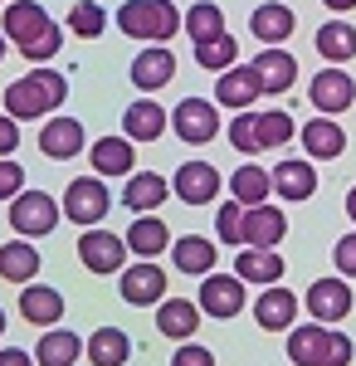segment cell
Segmentation results:
<instances>
[{"label":"cell","instance_id":"1","mask_svg":"<svg viewBox=\"0 0 356 366\" xmlns=\"http://www.w3.org/2000/svg\"><path fill=\"white\" fill-rule=\"evenodd\" d=\"M0 34L29 59V64H49L64 44V29L49 20L44 5L34 0H5V20H0Z\"/></svg>","mask_w":356,"mask_h":366},{"label":"cell","instance_id":"2","mask_svg":"<svg viewBox=\"0 0 356 366\" xmlns=\"http://www.w3.org/2000/svg\"><path fill=\"white\" fill-rule=\"evenodd\" d=\"M69 98V79L59 74V69H34V74H25V79H15V84L5 88V113L15 117V122H34V117H49Z\"/></svg>","mask_w":356,"mask_h":366},{"label":"cell","instance_id":"3","mask_svg":"<svg viewBox=\"0 0 356 366\" xmlns=\"http://www.w3.org/2000/svg\"><path fill=\"white\" fill-rule=\"evenodd\" d=\"M117 29L142 44H166L181 29V10L171 0H122L117 5Z\"/></svg>","mask_w":356,"mask_h":366},{"label":"cell","instance_id":"4","mask_svg":"<svg viewBox=\"0 0 356 366\" xmlns=\"http://www.w3.org/2000/svg\"><path fill=\"white\" fill-rule=\"evenodd\" d=\"M10 225L20 239H44L59 225V200L49 191H20L10 196Z\"/></svg>","mask_w":356,"mask_h":366},{"label":"cell","instance_id":"5","mask_svg":"<svg viewBox=\"0 0 356 366\" xmlns=\"http://www.w3.org/2000/svg\"><path fill=\"white\" fill-rule=\"evenodd\" d=\"M244 279L239 274H200V317H219V322H229V317H239L244 312Z\"/></svg>","mask_w":356,"mask_h":366},{"label":"cell","instance_id":"6","mask_svg":"<svg viewBox=\"0 0 356 366\" xmlns=\"http://www.w3.org/2000/svg\"><path fill=\"white\" fill-rule=\"evenodd\" d=\"M108 205H112V196H108V186H103V176H79V181H69L59 215H69L74 225H98L108 215Z\"/></svg>","mask_w":356,"mask_h":366},{"label":"cell","instance_id":"7","mask_svg":"<svg viewBox=\"0 0 356 366\" xmlns=\"http://www.w3.org/2000/svg\"><path fill=\"white\" fill-rule=\"evenodd\" d=\"M166 127H171L181 142L200 147V142H215L219 137V113H215V103H205V98H181L176 113L166 117Z\"/></svg>","mask_w":356,"mask_h":366},{"label":"cell","instance_id":"8","mask_svg":"<svg viewBox=\"0 0 356 366\" xmlns=\"http://www.w3.org/2000/svg\"><path fill=\"white\" fill-rule=\"evenodd\" d=\"M307 98H312V108L322 117H337L356 103V79L347 69H337V64H332V69H317L312 84H307Z\"/></svg>","mask_w":356,"mask_h":366},{"label":"cell","instance_id":"9","mask_svg":"<svg viewBox=\"0 0 356 366\" xmlns=\"http://www.w3.org/2000/svg\"><path fill=\"white\" fill-rule=\"evenodd\" d=\"M79 259L88 274H117L122 264H127V244H122V234H112V229H98L88 225L79 239Z\"/></svg>","mask_w":356,"mask_h":366},{"label":"cell","instance_id":"10","mask_svg":"<svg viewBox=\"0 0 356 366\" xmlns=\"http://www.w3.org/2000/svg\"><path fill=\"white\" fill-rule=\"evenodd\" d=\"M239 234H244V244L254 249H278V239L288 234V215L269 205V200H259V205H244V215H239Z\"/></svg>","mask_w":356,"mask_h":366},{"label":"cell","instance_id":"11","mask_svg":"<svg viewBox=\"0 0 356 366\" xmlns=\"http://www.w3.org/2000/svg\"><path fill=\"white\" fill-rule=\"evenodd\" d=\"M166 298V274L157 269V259H137V264H122V303L132 308H152Z\"/></svg>","mask_w":356,"mask_h":366},{"label":"cell","instance_id":"12","mask_svg":"<svg viewBox=\"0 0 356 366\" xmlns=\"http://www.w3.org/2000/svg\"><path fill=\"white\" fill-rule=\"evenodd\" d=\"M347 312H352V283L342 279V274H337V279H317V283H307V317H312V322H342V317H347Z\"/></svg>","mask_w":356,"mask_h":366},{"label":"cell","instance_id":"13","mask_svg":"<svg viewBox=\"0 0 356 366\" xmlns=\"http://www.w3.org/2000/svg\"><path fill=\"white\" fill-rule=\"evenodd\" d=\"M298 293H288L283 283H264V293L254 298V322L264 327V332H288L293 322H298Z\"/></svg>","mask_w":356,"mask_h":366},{"label":"cell","instance_id":"14","mask_svg":"<svg viewBox=\"0 0 356 366\" xmlns=\"http://www.w3.org/2000/svg\"><path fill=\"white\" fill-rule=\"evenodd\" d=\"M254 69V79L264 93H288V88L298 84V59L288 54V49H278V44H264V54L249 64Z\"/></svg>","mask_w":356,"mask_h":366},{"label":"cell","instance_id":"15","mask_svg":"<svg viewBox=\"0 0 356 366\" xmlns=\"http://www.w3.org/2000/svg\"><path fill=\"white\" fill-rule=\"evenodd\" d=\"M298 142L307 147V162H332V157L347 152V132H342L337 117H307L302 132H298Z\"/></svg>","mask_w":356,"mask_h":366},{"label":"cell","instance_id":"16","mask_svg":"<svg viewBox=\"0 0 356 366\" xmlns=\"http://www.w3.org/2000/svg\"><path fill=\"white\" fill-rule=\"evenodd\" d=\"M171 79H176V54H171L166 44H147V49L132 59V84H137L142 93H162Z\"/></svg>","mask_w":356,"mask_h":366},{"label":"cell","instance_id":"17","mask_svg":"<svg viewBox=\"0 0 356 366\" xmlns=\"http://www.w3.org/2000/svg\"><path fill=\"white\" fill-rule=\"evenodd\" d=\"M20 317L34 322V327H54L59 317H64V293L49 288V283H20Z\"/></svg>","mask_w":356,"mask_h":366},{"label":"cell","instance_id":"18","mask_svg":"<svg viewBox=\"0 0 356 366\" xmlns=\"http://www.w3.org/2000/svg\"><path fill=\"white\" fill-rule=\"evenodd\" d=\"M327 342H332L327 322H293L288 327V362L293 366H322Z\"/></svg>","mask_w":356,"mask_h":366},{"label":"cell","instance_id":"19","mask_svg":"<svg viewBox=\"0 0 356 366\" xmlns=\"http://www.w3.org/2000/svg\"><path fill=\"white\" fill-rule=\"evenodd\" d=\"M219 186H224V181H219V171L210 167V162H186V167L176 171V186H171V191L186 200V205H210V200L219 196Z\"/></svg>","mask_w":356,"mask_h":366},{"label":"cell","instance_id":"20","mask_svg":"<svg viewBox=\"0 0 356 366\" xmlns=\"http://www.w3.org/2000/svg\"><path fill=\"white\" fill-rule=\"evenodd\" d=\"M264 98V88H259V79H254V69L249 64H229V69H219V84H215V103H224V108H249V103H259Z\"/></svg>","mask_w":356,"mask_h":366},{"label":"cell","instance_id":"21","mask_svg":"<svg viewBox=\"0 0 356 366\" xmlns=\"http://www.w3.org/2000/svg\"><path fill=\"white\" fill-rule=\"evenodd\" d=\"M39 152H44L49 162H69V157H79V152H83V122H79V117H49V122L39 127Z\"/></svg>","mask_w":356,"mask_h":366},{"label":"cell","instance_id":"22","mask_svg":"<svg viewBox=\"0 0 356 366\" xmlns=\"http://www.w3.org/2000/svg\"><path fill=\"white\" fill-rule=\"evenodd\" d=\"M157 332L176 337V342H191L200 332V308H195L191 298H162L157 303Z\"/></svg>","mask_w":356,"mask_h":366},{"label":"cell","instance_id":"23","mask_svg":"<svg viewBox=\"0 0 356 366\" xmlns=\"http://www.w3.org/2000/svg\"><path fill=\"white\" fill-rule=\"evenodd\" d=\"M88 157H93V176H132V167H137V142L103 137V142L88 147Z\"/></svg>","mask_w":356,"mask_h":366},{"label":"cell","instance_id":"24","mask_svg":"<svg viewBox=\"0 0 356 366\" xmlns=\"http://www.w3.org/2000/svg\"><path fill=\"white\" fill-rule=\"evenodd\" d=\"M166 196H171V181L166 176H157V171H132V181L122 191V205L132 215H152V210H162Z\"/></svg>","mask_w":356,"mask_h":366},{"label":"cell","instance_id":"25","mask_svg":"<svg viewBox=\"0 0 356 366\" xmlns=\"http://www.w3.org/2000/svg\"><path fill=\"white\" fill-rule=\"evenodd\" d=\"M269 186H274L283 200H312L317 171H312V162H278V167L269 171Z\"/></svg>","mask_w":356,"mask_h":366},{"label":"cell","instance_id":"26","mask_svg":"<svg viewBox=\"0 0 356 366\" xmlns=\"http://www.w3.org/2000/svg\"><path fill=\"white\" fill-rule=\"evenodd\" d=\"M162 132H166V108H162V103H152V93L122 113V137H127V142H157Z\"/></svg>","mask_w":356,"mask_h":366},{"label":"cell","instance_id":"27","mask_svg":"<svg viewBox=\"0 0 356 366\" xmlns=\"http://www.w3.org/2000/svg\"><path fill=\"white\" fill-rule=\"evenodd\" d=\"M283 269H288V264H283L274 249L244 244V249L234 254V274H239L244 283H259V288H264V283H283Z\"/></svg>","mask_w":356,"mask_h":366},{"label":"cell","instance_id":"28","mask_svg":"<svg viewBox=\"0 0 356 366\" xmlns=\"http://www.w3.org/2000/svg\"><path fill=\"white\" fill-rule=\"evenodd\" d=\"M249 29H254V39H264V44H283V39H288V34L298 29V15H293L288 5L269 0V5H259V10H254Z\"/></svg>","mask_w":356,"mask_h":366},{"label":"cell","instance_id":"29","mask_svg":"<svg viewBox=\"0 0 356 366\" xmlns=\"http://www.w3.org/2000/svg\"><path fill=\"white\" fill-rule=\"evenodd\" d=\"M127 254H137V259H157V254L171 244V229H166V220H157V210L152 215H142V220H132V229H127Z\"/></svg>","mask_w":356,"mask_h":366},{"label":"cell","instance_id":"30","mask_svg":"<svg viewBox=\"0 0 356 366\" xmlns=\"http://www.w3.org/2000/svg\"><path fill=\"white\" fill-rule=\"evenodd\" d=\"M83 352V342L69 332V327H49L44 337H39V347H34V366H74Z\"/></svg>","mask_w":356,"mask_h":366},{"label":"cell","instance_id":"31","mask_svg":"<svg viewBox=\"0 0 356 366\" xmlns=\"http://www.w3.org/2000/svg\"><path fill=\"white\" fill-rule=\"evenodd\" d=\"M34 274H39L34 239H10V244H0V279L5 283H29Z\"/></svg>","mask_w":356,"mask_h":366},{"label":"cell","instance_id":"32","mask_svg":"<svg viewBox=\"0 0 356 366\" xmlns=\"http://www.w3.org/2000/svg\"><path fill=\"white\" fill-rule=\"evenodd\" d=\"M127 357H132V337L122 327H98L88 337V362L93 366H127Z\"/></svg>","mask_w":356,"mask_h":366},{"label":"cell","instance_id":"33","mask_svg":"<svg viewBox=\"0 0 356 366\" xmlns=\"http://www.w3.org/2000/svg\"><path fill=\"white\" fill-rule=\"evenodd\" d=\"M171 249V259H176V269L181 274H210L215 269V244L210 239H200V234H186V239H176V244H166Z\"/></svg>","mask_w":356,"mask_h":366},{"label":"cell","instance_id":"34","mask_svg":"<svg viewBox=\"0 0 356 366\" xmlns=\"http://www.w3.org/2000/svg\"><path fill=\"white\" fill-rule=\"evenodd\" d=\"M317 54L327 64H352L356 59V25L347 20H332V25L317 29Z\"/></svg>","mask_w":356,"mask_h":366},{"label":"cell","instance_id":"35","mask_svg":"<svg viewBox=\"0 0 356 366\" xmlns=\"http://www.w3.org/2000/svg\"><path fill=\"white\" fill-rule=\"evenodd\" d=\"M269 171L264 167H239L229 176V200H239V205H259V200H269Z\"/></svg>","mask_w":356,"mask_h":366},{"label":"cell","instance_id":"36","mask_svg":"<svg viewBox=\"0 0 356 366\" xmlns=\"http://www.w3.org/2000/svg\"><path fill=\"white\" fill-rule=\"evenodd\" d=\"M181 29H191L195 44H200V39H215V34H224V10H219L215 0H200V5H191V10L181 15Z\"/></svg>","mask_w":356,"mask_h":366},{"label":"cell","instance_id":"37","mask_svg":"<svg viewBox=\"0 0 356 366\" xmlns=\"http://www.w3.org/2000/svg\"><path fill=\"white\" fill-rule=\"evenodd\" d=\"M234 59H239V44H234L229 29L215 34V39H200V44H195V64H200V69H215L219 74V69H229Z\"/></svg>","mask_w":356,"mask_h":366},{"label":"cell","instance_id":"38","mask_svg":"<svg viewBox=\"0 0 356 366\" xmlns=\"http://www.w3.org/2000/svg\"><path fill=\"white\" fill-rule=\"evenodd\" d=\"M293 137H298V122L283 113V108L259 113V147H264V152H269V147H288Z\"/></svg>","mask_w":356,"mask_h":366},{"label":"cell","instance_id":"39","mask_svg":"<svg viewBox=\"0 0 356 366\" xmlns=\"http://www.w3.org/2000/svg\"><path fill=\"white\" fill-rule=\"evenodd\" d=\"M103 25H108V10H103L98 0H79V5L69 10V29H74L79 39H98Z\"/></svg>","mask_w":356,"mask_h":366},{"label":"cell","instance_id":"40","mask_svg":"<svg viewBox=\"0 0 356 366\" xmlns=\"http://www.w3.org/2000/svg\"><path fill=\"white\" fill-rule=\"evenodd\" d=\"M229 147H234V152H244V157L264 152V147H259V113H249V108L234 113V122H229Z\"/></svg>","mask_w":356,"mask_h":366},{"label":"cell","instance_id":"41","mask_svg":"<svg viewBox=\"0 0 356 366\" xmlns=\"http://www.w3.org/2000/svg\"><path fill=\"white\" fill-rule=\"evenodd\" d=\"M239 215H244L239 200H224V205L215 210V234H219V244H229V249L244 244V234H239Z\"/></svg>","mask_w":356,"mask_h":366},{"label":"cell","instance_id":"42","mask_svg":"<svg viewBox=\"0 0 356 366\" xmlns=\"http://www.w3.org/2000/svg\"><path fill=\"white\" fill-rule=\"evenodd\" d=\"M25 191V171H20V162H10V157H0V200L20 196Z\"/></svg>","mask_w":356,"mask_h":366},{"label":"cell","instance_id":"43","mask_svg":"<svg viewBox=\"0 0 356 366\" xmlns=\"http://www.w3.org/2000/svg\"><path fill=\"white\" fill-rule=\"evenodd\" d=\"M171 366H215V352L200 347V342H181L176 357H171Z\"/></svg>","mask_w":356,"mask_h":366},{"label":"cell","instance_id":"44","mask_svg":"<svg viewBox=\"0 0 356 366\" xmlns=\"http://www.w3.org/2000/svg\"><path fill=\"white\" fill-rule=\"evenodd\" d=\"M332 264H337V274H342V279H356V234H342V239H337Z\"/></svg>","mask_w":356,"mask_h":366},{"label":"cell","instance_id":"45","mask_svg":"<svg viewBox=\"0 0 356 366\" xmlns=\"http://www.w3.org/2000/svg\"><path fill=\"white\" fill-rule=\"evenodd\" d=\"M352 357H356L352 337H342V332H332V342H327V357H322V366H352Z\"/></svg>","mask_w":356,"mask_h":366},{"label":"cell","instance_id":"46","mask_svg":"<svg viewBox=\"0 0 356 366\" xmlns=\"http://www.w3.org/2000/svg\"><path fill=\"white\" fill-rule=\"evenodd\" d=\"M15 147H20V122L10 113H0V157H10Z\"/></svg>","mask_w":356,"mask_h":366},{"label":"cell","instance_id":"47","mask_svg":"<svg viewBox=\"0 0 356 366\" xmlns=\"http://www.w3.org/2000/svg\"><path fill=\"white\" fill-rule=\"evenodd\" d=\"M0 366H34V357L20 347H0Z\"/></svg>","mask_w":356,"mask_h":366},{"label":"cell","instance_id":"48","mask_svg":"<svg viewBox=\"0 0 356 366\" xmlns=\"http://www.w3.org/2000/svg\"><path fill=\"white\" fill-rule=\"evenodd\" d=\"M327 10H337V15H347V10H356V0H322Z\"/></svg>","mask_w":356,"mask_h":366},{"label":"cell","instance_id":"49","mask_svg":"<svg viewBox=\"0 0 356 366\" xmlns=\"http://www.w3.org/2000/svg\"><path fill=\"white\" fill-rule=\"evenodd\" d=\"M347 215H352V220H356V186H352V191H347Z\"/></svg>","mask_w":356,"mask_h":366},{"label":"cell","instance_id":"50","mask_svg":"<svg viewBox=\"0 0 356 366\" xmlns=\"http://www.w3.org/2000/svg\"><path fill=\"white\" fill-rule=\"evenodd\" d=\"M5 44H10V39H5V34H0V64H5Z\"/></svg>","mask_w":356,"mask_h":366},{"label":"cell","instance_id":"51","mask_svg":"<svg viewBox=\"0 0 356 366\" xmlns=\"http://www.w3.org/2000/svg\"><path fill=\"white\" fill-rule=\"evenodd\" d=\"M0 337H5V308H0Z\"/></svg>","mask_w":356,"mask_h":366}]
</instances>
